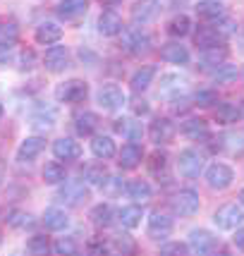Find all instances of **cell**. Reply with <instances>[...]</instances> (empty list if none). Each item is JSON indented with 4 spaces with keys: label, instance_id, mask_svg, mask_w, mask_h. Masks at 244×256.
<instances>
[{
    "label": "cell",
    "instance_id": "26",
    "mask_svg": "<svg viewBox=\"0 0 244 256\" xmlns=\"http://www.w3.org/2000/svg\"><path fill=\"white\" fill-rule=\"evenodd\" d=\"M44 225L48 230H53V232H60V230H65L67 225H70V218H67L65 211H60V208H48L44 213Z\"/></svg>",
    "mask_w": 244,
    "mask_h": 256
},
{
    "label": "cell",
    "instance_id": "40",
    "mask_svg": "<svg viewBox=\"0 0 244 256\" xmlns=\"http://www.w3.org/2000/svg\"><path fill=\"white\" fill-rule=\"evenodd\" d=\"M194 100H196V106H204V108H208V106H213V103H218V96H216V91L204 89V91H196Z\"/></svg>",
    "mask_w": 244,
    "mask_h": 256
},
{
    "label": "cell",
    "instance_id": "8",
    "mask_svg": "<svg viewBox=\"0 0 244 256\" xmlns=\"http://www.w3.org/2000/svg\"><path fill=\"white\" fill-rule=\"evenodd\" d=\"M122 46H124V50H130L134 56H142V53H146L151 48V36L142 32V29H130L122 36Z\"/></svg>",
    "mask_w": 244,
    "mask_h": 256
},
{
    "label": "cell",
    "instance_id": "54",
    "mask_svg": "<svg viewBox=\"0 0 244 256\" xmlns=\"http://www.w3.org/2000/svg\"><path fill=\"white\" fill-rule=\"evenodd\" d=\"M240 115H244V108H242V110H240Z\"/></svg>",
    "mask_w": 244,
    "mask_h": 256
},
{
    "label": "cell",
    "instance_id": "27",
    "mask_svg": "<svg viewBox=\"0 0 244 256\" xmlns=\"http://www.w3.org/2000/svg\"><path fill=\"white\" fill-rule=\"evenodd\" d=\"M127 194H130V199L139 201V204H146V201L151 199V184L146 182V180H132L130 184H127Z\"/></svg>",
    "mask_w": 244,
    "mask_h": 256
},
{
    "label": "cell",
    "instance_id": "52",
    "mask_svg": "<svg viewBox=\"0 0 244 256\" xmlns=\"http://www.w3.org/2000/svg\"><path fill=\"white\" fill-rule=\"evenodd\" d=\"M106 2H122V0H106Z\"/></svg>",
    "mask_w": 244,
    "mask_h": 256
},
{
    "label": "cell",
    "instance_id": "7",
    "mask_svg": "<svg viewBox=\"0 0 244 256\" xmlns=\"http://www.w3.org/2000/svg\"><path fill=\"white\" fill-rule=\"evenodd\" d=\"M172 211L178 216H194L199 211V194L194 190H182L172 196Z\"/></svg>",
    "mask_w": 244,
    "mask_h": 256
},
{
    "label": "cell",
    "instance_id": "11",
    "mask_svg": "<svg viewBox=\"0 0 244 256\" xmlns=\"http://www.w3.org/2000/svg\"><path fill=\"white\" fill-rule=\"evenodd\" d=\"M46 70L48 72H62L67 65H70V53H67L65 46H50L48 50H46Z\"/></svg>",
    "mask_w": 244,
    "mask_h": 256
},
{
    "label": "cell",
    "instance_id": "4",
    "mask_svg": "<svg viewBox=\"0 0 244 256\" xmlns=\"http://www.w3.org/2000/svg\"><path fill=\"white\" fill-rule=\"evenodd\" d=\"M58 199L67 204V206H82L89 199V190L82 180H67L65 184L58 190Z\"/></svg>",
    "mask_w": 244,
    "mask_h": 256
},
{
    "label": "cell",
    "instance_id": "3",
    "mask_svg": "<svg viewBox=\"0 0 244 256\" xmlns=\"http://www.w3.org/2000/svg\"><path fill=\"white\" fill-rule=\"evenodd\" d=\"M204 166H206V160H204V156H201L196 148H184V151H180L178 168L184 178H189V180L199 178L201 172H204Z\"/></svg>",
    "mask_w": 244,
    "mask_h": 256
},
{
    "label": "cell",
    "instance_id": "37",
    "mask_svg": "<svg viewBox=\"0 0 244 256\" xmlns=\"http://www.w3.org/2000/svg\"><path fill=\"white\" fill-rule=\"evenodd\" d=\"M44 180L48 184H60V182H65V168L58 166V163H48L44 168Z\"/></svg>",
    "mask_w": 244,
    "mask_h": 256
},
{
    "label": "cell",
    "instance_id": "45",
    "mask_svg": "<svg viewBox=\"0 0 244 256\" xmlns=\"http://www.w3.org/2000/svg\"><path fill=\"white\" fill-rule=\"evenodd\" d=\"M127 136H130V142H139L142 139V134H144V130H142V122H127Z\"/></svg>",
    "mask_w": 244,
    "mask_h": 256
},
{
    "label": "cell",
    "instance_id": "55",
    "mask_svg": "<svg viewBox=\"0 0 244 256\" xmlns=\"http://www.w3.org/2000/svg\"><path fill=\"white\" fill-rule=\"evenodd\" d=\"M242 77H244V74H242Z\"/></svg>",
    "mask_w": 244,
    "mask_h": 256
},
{
    "label": "cell",
    "instance_id": "9",
    "mask_svg": "<svg viewBox=\"0 0 244 256\" xmlns=\"http://www.w3.org/2000/svg\"><path fill=\"white\" fill-rule=\"evenodd\" d=\"M158 12H160V2L158 0H136L132 5V22L148 24L158 17Z\"/></svg>",
    "mask_w": 244,
    "mask_h": 256
},
{
    "label": "cell",
    "instance_id": "46",
    "mask_svg": "<svg viewBox=\"0 0 244 256\" xmlns=\"http://www.w3.org/2000/svg\"><path fill=\"white\" fill-rule=\"evenodd\" d=\"M160 252H163V254H187L189 246H187V244H182V242H172V244L160 246Z\"/></svg>",
    "mask_w": 244,
    "mask_h": 256
},
{
    "label": "cell",
    "instance_id": "24",
    "mask_svg": "<svg viewBox=\"0 0 244 256\" xmlns=\"http://www.w3.org/2000/svg\"><path fill=\"white\" fill-rule=\"evenodd\" d=\"M74 127H77V134L89 136V134H94L96 132V127H98V115L91 112V110L79 112L77 118H74Z\"/></svg>",
    "mask_w": 244,
    "mask_h": 256
},
{
    "label": "cell",
    "instance_id": "18",
    "mask_svg": "<svg viewBox=\"0 0 244 256\" xmlns=\"http://www.w3.org/2000/svg\"><path fill=\"white\" fill-rule=\"evenodd\" d=\"M62 38V26H58L56 22H41L36 26V41L44 46L58 44Z\"/></svg>",
    "mask_w": 244,
    "mask_h": 256
},
{
    "label": "cell",
    "instance_id": "36",
    "mask_svg": "<svg viewBox=\"0 0 244 256\" xmlns=\"http://www.w3.org/2000/svg\"><path fill=\"white\" fill-rule=\"evenodd\" d=\"M225 58H228V50L216 46V48H206V50H204L201 62H204V65H218V67H220L222 62H225Z\"/></svg>",
    "mask_w": 244,
    "mask_h": 256
},
{
    "label": "cell",
    "instance_id": "6",
    "mask_svg": "<svg viewBox=\"0 0 244 256\" xmlns=\"http://www.w3.org/2000/svg\"><path fill=\"white\" fill-rule=\"evenodd\" d=\"M96 98H98V106L103 110H120L122 106L127 103V96H124V91H122L118 84L100 86L98 94H96Z\"/></svg>",
    "mask_w": 244,
    "mask_h": 256
},
{
    "label": "cell",
    "instance_id": "21",
    "mask_svg": "<svg viewBox=\"0 0 244 256\" xmlns=\"http://www.w3.org/2000/svg\"><path fill=\"white\" fill-rule=\"evenodd\" d=\"M160 58H163L166 62H172V65H187L189 50L182 44H166L163 50H160Z\"/></svg>",
    "mask_w": 244,
    "mask_h": 256
},
{
    "label": "cell",
    "instance_id": "34",
    "mask_svg": "<svg viewBox=\"0 0 244 256\" xmlns=\"http://www.w3.org/2000/svg\"><path fill=\"white\" fill-rule=\"evenodd\" d=\"M53 124H56V112L53 110H38L32 115L34 130H50Z\"/></svg>",
    "mask_w": 244,
    "mask_h": 256
},
{
    "label": "cell",
    "instance_id": "28",
    "mask_svg": "<svg viewBox=\"0 0 244 256\" xmlns=\"http://www.w3.org/2000/svg\"><path fill=\"white\" fill-rule=\"evenodd\" d=\"M154 77H156V67H142V70H136L132 74V89L134 91H146L148 86H151V82H154Z\"/></svg>",
    "mask_w": 244,
    "mask_h": 256
},
{
    "label": "cell",
    "instance_id": "25",
    "mask_svg": "<svg viewBox=\"0 0 244 256\" xmlns=\"http://www.w3.org/2000/svg\"><path fill=\"white\" fill-rule=\"evenodd\" d=\"M91 151H94V156L96 158H103V160H108V158L115 156V142H112L110 136H94L91 139Z\"/></svg>",
    "mask_w": 244,
    "mask_h": 256
},
{
    "label": "cell",
    "instance_id": "16",
    "mask_svg": "<svg viewBox=\"0 0 244 256\" xmlns=\"http://www.w3.org/2000/svg\"><path fill=\"white\" fill-rule=\"evenodd\" d=\"M118 163H120V168H124V170H132V168H136L139 163H142V158H144V151H142V146L139 144H124L122 146V151L118 154Z\"/></svg>",
    "mask_w": 244,
    "mask_h": 256
},
{
    "label": "cell",
    "instance_id": "48",
    "mask_svg": "<svg viewBox=\"0 0 244 256\" xmlns=\"http://www.w3.org/2000/svg\"><path fill=\"white\" fill-rule=\"evenodd\" d=\"M234 246H237V249H242L244 252V228H240V230H237V232H234Z\"/></svg>",
    "mask_w": 244,
    "mask_h": 256
},
{
    "label": "cell",
    "instance_id": "29",
    "mask_svg": "<svg viewBox=\"0 0 244 256\" xmlns=\"http://www.w3.org/2000/svg\"><path fill=\"white\" fill-rule=\"evenodd\" d=\"M112 216H115V211H112L110 204H98V206L91 208V220L98 228H108L112 223Z\"/></svg>",
    "mask_w": 244,
    "mask_h": 256
},
{
    "label": "cell",
    "instance_id": "30",
    "mask_svg": "<svg viewBox=\"0 0 244 256\" xmlns=\"http://www.w3.org/2000/svg\"><path fill=\"white\" fill-rule=\"evenodd\" d=\"M20 38V29L14 22H5L0 24V48H12Z\"/></svg>",
    "mask_w": 244,
    "mask_h": 256
},
{
    "label": "cell",
    "instance_id": "44",
    "mask_svg": "<svg viewBox=\"0 0 244 256\" xmlns=\"http://www.w3.org/2000/svg\"><path fill=\"white\" fill-rule=\"evenodd\" d=\"M160 82H163V86H160V91H163V94H168V91H172V89H180V84H182V82H180V77H175V74H166Z\"/></svg>",
    "mask_w": 244,
    "mask_h": 256
},
{
    "label": "cell",
    "instance_id": "50",
    "mask_svg": "<svg viewBox=\"0 0 244 256\" xmlns=\"http://www.w3.org/2000/svg\"><path fill=\"white\" fill-rule=\"evenodd\" d=\"M240 46H242V53H244V32H242V36H240Z\"/></svg>",
    "mask_w": 244,
    "mask_h": 256
},
{
    "label": "cell",
    "instance_id": "32",
    "mask_svg": "<svg viewBox=\"0 0 244 256\" xmlns=\"http://www.w3.org/2000/svg\"><path fill=\"white\" fill-rule=\"evenodd\" d=\"M142 218H144L142 206H124L120 211V223L124 228H136V225L142 223Z\"/></svg>",
    "mask_w": 244,
    "mask_h": 256
},
{
    "label": "cell",
    "instance_id": "1",
    "mask_svg": "<svg viewBox=\"0 0 244 256\" xmlns=\"http://www.w3.org/2000/svg\"><path fill=\"white\" fill-rule=\"evenodd\" d=\"M213 223L220 230H237L244 223V208L237 204H225L213 213Z\"/></svg>",
    "mask_w": 244,
    "mask_h": 256
},
{
    "label": "cell",
    "instance_id": "43",
    "mask_svg": "<svg viewBox=\"0 0 244 256\" xmlns=\"http://www.w3.org/2000/svg\"><path fill=\"white\" fill-rule=\"evenodd\" d=\"M86 178H89L91 184H98V187H103L106 182H108V175L103 172V170H98V168H89V172H86Z\"/></svg>",
    "mask_w": 244,
    "mask_h": 256
},
{
    "label": "cell",
    "instance_id": "10",
    "mask_svg": "<svg viewBox=\"0 0 244 256\" xmlns=\"http://www.w3.org/2000/svg\"><path fill=\"white\" fill-rule=\"evenodd\" d=\"M187 246L189 252H194V254H211L216 249V237L208 230H192Z\"/></svg>",
    "mask_w": 244,
    "mask_h": 256
},
{
    "label": "cell",
    "instance_id": "22",
    "mask_svg": "<svg viewBox=\"0 0 244 256\" xmlns=\"http://www.w3.org/2000/svg\"><path fill=\"white\" fill-rule=\"evenodd\" d=\"M89 8V0H60L58 5V14L62 20H74L79 14H84Z\"/></svg>",
    "mask_w": 244,
    "mask_h": 256
},
{
    "label": "cell",
    "instance_id": "12",
    "mask_svg": "<svg viewBox=\"0 0 244 256\" xmlns=\"http://www.w3.org/2000/svg\"><path fill=\"white\" fill-rule=\"evenodd\" d=\"M53 156L58 160H77L82 156V146L70 139V136H62V139H56L53 142Z\"/></svg>",
    "mask_w": 244,
    "mask_h": 256
},
{
    "label": "cell",
    "instance_id": "47",
    "mask_svg": "<svg viewBox=\"0 0 244 256\" xmlns=\"http://www.w3.org/2000/svg\"><path fill=\"white\" fill-rule=\"evenodd\" d=\"M20 62H22V70H32L34 65H36V56H34V50H24L22 58H20Z\"/></svg>",
    "mask_w": 244,
    "mask_h": 256
},
{
    "label": "cell",
    "instance_id": "20",
    "mask_svg": "<svg viewBox=\"0 0 244 256\" xmlns=\"http://www.w3.org/2000/svg\"><path fill=\"white\" fill-rule=\"evenodd\" d=\"M196 14L206 22H218L225 17V10H222V2H218V0H201L196 5Z\"/></svg>",
    "mask_w": 244,
    "mask_h": 256
},
{
    "label": "cell",
    "instance_id": "19",
    "mask_svg": "<svg viewBox=\"0 0 244 256\" xmlns=\"http://www.w3.org/2000/svg\"><path fill=\"white\" fill-rule=\"evenodd\" d=\"M44 146H46V142L41 136H26L22 144H20V148H17V158L20 160H34L44 151Z\"/></svg>",
    "mask_w": 244,
    "mask_h": 256
},
{
    "label": "cell",
    "instance_id": "42",
    "mask_svg": "<svg viewBox=\"0 0 244 256\" xmlns=\"http://www.w3.org/2000/svg\"><path fill=\"white\" fill-rule=\"evenodd\" d=\"M168 166V158L163 156V154H154L151 156V163H148V170L154 172V175H158V172H163Z\"/></svg>",
    "mask_w": 244,
    "mask_h": 256
},
{
    "label": "cell",
    "instance_id": "13",
    "mask_svg": "<svg viewBox=\"0 0 244 256\" xmlns=\"http://www.w3.org/2000/svg\"><path fill=\"white\" fill-rule=\"evenodd\" d=\"M172 232V218H168L166 213H151L148 218V234L154 240H166Z\"/></svg>",
    "mask_w": 244,
    "mask_h": 256
},
{
    "label": "cell",
    "instance_id": "33",
    "mask_svg": "<svg viewBox=\"0 0 244 256\" xmlns=\"http://www.w3.org/2000/svg\"><path fill=\"white\" fill-rule=\"evenodd\" d=\"M168 32L172 34V36H187L189 32H192V20H189L187 14H178L175 20H170V24H168Z\"/></svg>",
    "mask_w": 244,
    "mask_h": 256
},
{
    "label": "cell",
    "instance_id": "17",
    "mask_svg": "<svg viewBox=\"0 0 244 256\" xmlns=\"http://www.w3.org/2000/svg\"><path fill=\"white\" fill-rule=\"evenodd\" d=\"M194 41L201 50H206V48H216L222 44V34L216 26H199V32L194 34Z\"/></svg>",
    "mask_w": 244,
    "mask_h": 256
},
{
    "label": "cell",
    "instance_id": "49",
    "mask_svg": "<svg viewBox=\"0 0 244 256\" xmlns=\"http://www.w3.org/2000/svg\"><path fill=\"white\" fill-rule=\"evenodd\" d=\"M134 112H148V106H146V100H136V106H134Z\"/></svg>",
    "mask_w": 244,
    "mask_h": 256
},
{
    "label": "cell",
    "instance_id": "2",
    "mask_svg": "<svg viewBox=\"0 0 244 256\" xmlns=\"http://www.w3.org/2000/svg\"><path fill=\"white\" fill-rule=\"evenodd\" d=\"M89 96V86L82 79H67L56 89V98L60 103H79Z\"/></svg>",
    "mask_w": 244,
    "mask_h": 256
},
{
    "label": "cell",
    "instance_id": "31",
    "mask_svg": "<svg viewBox=\"0 0 244 256\" xmlns=\"http://www.w3.org/2000/svg\"><path fill=\"white\" fill-rule=\"evenodd\" d=\"M240 118V108L234 106V103H218V108H216V120L220 124H230L234 122Z\"/></svg>",
    "mask_w": 244,
    "mask_h": 256
},
{
    "label": "cell",
    "instance_id": "41",
    "mask_svg": "<svg viewBox=\"0 0 244 256\" xmlns=\"http://www.w3.org/2000/svg\"><path fill=\"white\" fill-rule=\"evenodd\" d=\"M53 252L56 254H77V244L72 240H58L53 244Z\"/></svg>",
    "mask_w": 244,
    "mask_h": 256
},
{
    "label": "cell",
    "instance_id": "39",
    "mask_svg": "<svg viewBox=\"0 0 244 256\" xmlns=\"http://www.w3.org/2000/svg\"><path fill=\"white\" fill-rule=\"evenodd\" d=\"M26 249H29L32 254H46V252L50 249L48 237H46V234H34L32 240H29V244H26Z\"/></svg>",
    "mask_w": 244,
    "mask_h": 256
},
{
    "label": "cell",
    "instance_id": "38",
    "mask_svg": "<svg viewBox=\"0 0 244 256\" xmlns=\"http://www.w3.org/2000/svg\"><path fill=\"white\" fill-rule=\"evenodd\" d=\"M213 79H216V84H230V82H234V79H237V67L220 65L218 70H216Z\"/></svg>",
    "mask_w": 244,
    "mask_h": 256
},
{
    "label": "cell",
    "instance_id": "51",
    "mask_svg": "<svg viewBox=\"0 0 244 256\" xmlns=\"http://www.w3.org/2000/svg\"><path fill=\"white\" fill-rule=\"evenodd\" d=\"M240 201H242V206H244V190L240 192Z\"/></svg>",
    "mask_w": 244,
    "mask_h": 256
},
{
    "label": "cell",
    "instance_id": "23",
    "mask_svg": "<svg viewBox=\"0 0 244 256\" xmlns=\"http://www.w3.org/2000/svg\"><path fill=\"white\" fill-rule=\"evenodd\" d=\"M98 32L103 36H118L122 32V20L120 14H115V12H103L98 17Z\"/></svg>",
    "mask_w": 244,
    "mask_h": 256
},
{
    "label": "cell",
    "instance_id": "5",
    "mask_svg": "<svg viewBox=\"0 0 244 256\" xmlns=\"http://www.w3.org/2000/svg\"><path fill=\"white\" fill-rule=\"evenodd\" d=\"M234 180V172L230 166H225V163H213L208 170H206V184L211 187V190H228L230 184H232Z\"/></svg>",
    "mask_w": 244,
    "mask_h": 256
},
{
    "label": "cell",
    "instance_id": "14",
    "mask_svg": "<svg viewBox=\"0 0 244 256\" xmlns=\"http://www.w3.org/2000/svg\"><path fill=\"white\" fill-rule=\"evenodd\" d=\"M182 134L192 139V142H204L211 136V130H208V122L201 120V118H192L187 122H182Z\"/></svg>",
    "mask_w": 244,
    "mask_h": 256
},
{
    "label": "cell",
    "instance_id": "35",
    "mask_svg": "<svg viewBox=\"0 0 244 256\" xmlns=\"http://www.w3.org/2000/svg\"><path fill=\"white\" fill-rule=\"evenodd\" d=\"M8 225L17 228V230H24V228H32L34 225V218H32V213H26V211H12V213H8Z\"/></svg>",
    "mask_w": 244,
    "mask_h": 256
},
{
    "label": "cell",
    "instance_id": "53",
    "mask_svg": "<svg viewBox=\"0 0 244 256\" xmlns=\"http://www.w3.org/2000/svg\"><path fill=\"white\" fill-rule=\"evenodd\" d=\"M0 118H2V103H0Z\"/></svg>",
    "mask_w": 244,
    "mask_h": 256
},
{
    "label": "cell",
    "instance_id": "15",
    "mask_svg": "<svg viewBox=\"0 0 244 256\" xmlns=\"http://www.w3.org/2000/svg\"><path fill=\"white\" fill-rule=\"evenodd\" d=\"M148 134H151V139H154L156 144H168V142L175 136V124L170 122L168 118H158V120L151 122Z\"/></svg>",
    "mask_w": 244,
    "mask_h": 256
}]
</instances>
